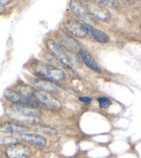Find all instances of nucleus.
Listing matches in <instances>:
<instances>
[{
    "mask_svg": "<svg viewBox=\"0 0 141 158\" xmlns=\"http://www.w3.org/2000/svg\"><path fill=\"white\" fill-rule=\"evenodd\" d=\"M27 69L37 78L59 81L66 78V73L63 70L52 65L46 64L38 59L31 60L27 64Z\"/></svg>",
    "mask_w": 141,
    "mask_h": 158,
    "instance_id": "obj_1",
    "label": "nucleus"
},
{
    "mask_svg": "<svg viewBox=\"0 0 141 158\" xmlns=\"http://www.w3.org/2000/svg\"><path fill=\"white\" fill-rule=\"evenodd\" d=\"M32 104L41 106L51 110H59L62 108V103L55 97L48 93L35 89L32 99Z\"/></svg>",
    "mask_w": 141,
    "mask_h": 158,
    "instance_id": "obj_2",
    "label": "nucleus"
},
{
    "mask_svg": "<svg viewBox=\"0 0 141 158\" xmlns=\"http://www.w3.org/2000/svg\"><path fill=\"white\" fill-rule=\"evenodd\" d=\"M46 45L49 52L63 66L70 70L73 69V64L70 61L69 54L65 52L60 45H59L52 39L47 40Z\"/></svg>",
    "mask_w": 141,
    "mask_h": 158,
    "instance_id": "obj_3",
    "label": "nucleus"
},
{
    "mask_svg": "<svg viewBox=\"0 0 141 158\" xmlns=\"http://www.w3.org/2000/svg\"><path fill=\"white\" fill-rule=\"evenodd\" d=\"M7 111L36 118H39L42 114L41 110L31 104H10L7 108Z\"/></svg>",
    "mask_w": 141,
    "mask_h": 158,
    "instance_id": "obj_4",
    "label": "nucleus"
},
{
    "mask_svg": "<svg viewBox=\"0 0 141 158\" xmlns=\"http://www.w3.org/2000/svg\"><path fill=\"white\" fill-rule=\"evenodd\" d=\"M4 154L7 158H29L32 155V150L26 145L17 143L7 146Z\"/></svg>",
    "mask_w": 141,
    "mask_h": 158,
    "instance_id": "obj_5",
    "label": "nucleus"
},
{
    "mask_svg": "<svg viewBox=\"0 0 141 158\" xmlns=\"http://www.w3.org/2000/svg\"><path fill=\"white\" fill-rule=\"evenodd\" d=\"M29 81L32 85L39 89L40 91H44L48 94H58L59 92V89L58 86H62L60 84H58L56 81H53L44 79L40 78H30Z\"/></svg>",
    "mask_w": 141,
    "mask_h": 158,
    "instance_id": "obj_6",
    "label": "nucleus"
},
{
    "mask_svg": "<svg viewBox=\"0 0 141 158\" xmlns=\"http://www.w3.org/2000/svg\"><path fill=\"white\" fill-rule=\"evenodd\" d=\"M29 129L14 121H5L0 123V133L3 134H24L28 133Z\"/></svg>",
    "mask_w": 141,
    "mask_h": 158,
    "instance_id": "obj_7",
    "label": "nucleus"
},
{
    "mask_svg": "<svg viewBox=\"0 0 141 158\" xmlns=\"http://www.w3.org/2000/svg\"><path fill=\"white\" fill-rule=\"evenodd\" d=\"M64 27L69 33L75 37L85 38L87 35L84 27V24L80 23L76 20H67L64 23Z\"/></svg>",
    "mask_w": 141,
    "mask_h": 158,
    "instance_id": "obj_8",
    "label": "nucleus"
},
{
    "mask_svg": "<svg viewBox=\"0 0 141 158\" xmlns=\"http://www.w3.org/2000/svg\"><path fill=\"white\" fill-rule=\"evenodd\" d=\"M87 10L90 12L92 15L97 18L98 20L106 22L108 21L111 18V13L109 10H107L101 5L96 4H89L87 5Z\"/></svg>",
    "mask_w": 141,
    "mask_h": 158,
    "instance_id": "obj_9",
    "label": "nucleus"
},
{
    "mask_svg": "<svg viewBox=\"0 0 141 158\" xmlns=\"http://www.w3.org/2000/svg\"><path fill=\"white\" fill-rule=\"evenodd\" d=\"M59 42L62 47L66 49L69 52L74 53L75 52H79L81 45L78 40L69 34H63L59 38Z\"/></svg>",
    "mask_w": 141,
    "mask_h": 158,
    "instance_id": "obj_10",
    "label": "nucleus"
},
{
    "mask_svg": "<svg viewBox=\"0 0 141 158\" xmlns=\"http://www.w3.org/2000/svg\"><path fill=\"white\" fill-rule=\"evenodd\" d=\"M84 27L86 34L90 36L91 39L100 43H107L109 41V37L108 35L101 30L94 28L89 24H84Z\"/></svg>",
    "mask_w": 141,
    "mask_h": 158,
    "instance_id": "obj_11",
    "label": "nucleus"
},
{
    "mask_svg": "<svg viewBox=\"0 0 141 158\" xmlns=\"http://www.w3.org/2000/svg\"><path fill=\"white\" fill-rule=\"evenodd\" d=\"M13 89L17 91L21 97H23L29 104L33 105L32 104V99H33V95L35 91V88L21 81V82L17 84L15 89Z\"/></svg>",
    "mask_w": 141,
    "mask_h": 158,
    "instance_id": "obj_12",
    "label": "nucleus"
},
{
    "mask_svg": "<svg viewBox=\"0 0 141 158\" xmlns=\"http://www.w3.org/2000/svg\"><path fill=\"white\" fill-rule=\"evenodd\" d=\"M19 140L27 141V142L35 144L40 146H46L47 144V140L43 136L35 134V133H24L17 136Z\"/></svg>",
    "mask_w": 141,
    "mask_h": 158,
    "instance_id": "obj_13",
    "label": "nucleus"
},
{
    "mask_svg": "<svg viewBox=\"0 0 141 158\" xmlns=\"http://www.w3.org/2000/svg\"><path fill=\"white\" fill-rule=\"evenodd\" d=\"M78 53L80 54L84 64L86 65V67H88L92 71L97 73H101V69H100V68L97 64V63L93 58V56L91 55L90 53L88 52L86 50H84L83 48H81L79 52H78Z\"/></svg>",
    "mask_w": 141,
    "mask_h": 158,
    "instance_id": "obj_14",
    "label": "nucleus"
},
{
    "mask_svg": "<svg viewBox=\"0 0 141 158\" xmlns=\"http://www.w3.org/2000/svg\"><path fill=\"white\" fill-rule=\"evenodd\" d=\"M6 116L13 121H17L24 124L37 125V123H39L40 122L39 118H36V117L25 116L21 115V114L9 112V111H6Z\"/></svg>",
    "mask_w": 141,
    "mask_h": 158,
    "instance_id": "obj_15",
    "label": "nucleus"
},
{
    "mask_svg": "<svg viewBox=\"0 0 141 158\" xmlns=\"http://www.w3.org/2000/svg\"><path fill=\"white\" fill-rule=\"evenodd\" d=\"M4 96L11 104H29L17 91L11 88H8L4 92Z\"/></svg>",
    "mask_w": 141,
    "mask_h": 158,
    "instance_id": "obj_16",
    "label": "nucleus"
},
{
    "mask_svg": "<svg viewBox=\"0 0 141 158\" xmlns=\"http://www.w3.org/2000/svg\"><path fill=\"white\" fill-rule=\"evenodd\" d=\"M70 7H71L73 10H74V11L76 13L77 15L79 16L81 19H82L83 20L86 21L87 23H93L91 18L87 14V13H86L85 9H84L80 4H78L77 2H70Z\"/></svg>",
    "mask_w": 141,
    "mask_h": 158,
    "instance_id": "obj_17",
    "label": "nucleus"
},
{
    "mask_svg": "<svg viewBox=\"0 0 141 158\" xmlns=\"http://www.w3.org/2000/svg\"><path fill=\"white\" fill-rule=\"evenodd\" d=\"M17 143H20L17 137L8 135H0V146H9Z\"/></svg>",
    "mask_w": 141,
    "mask_h": 158,
    "instance_id": "obj_18",
    "label": "nucleus"
},
{
    "mask_svg": "<svg viewBox=\"0 0 141 158\" xmlns=\"http://www.w3.org/2000/svg\"><path fill=\"white\" fill-rule=\"evenodd\" d=\"M35 131L42 132L43 134H47L50 135H55L58 134V131L53 127L48 126H42V125H36L34 127Z\"/></svg>",
    "mask_w": 141,
    "mask_h": 158,
    "instance_id": "obj_19",
    "label": "nucleus"
},
{
    "mask_svg": "<svg viewBox=\"0 0 141 158\" xmlns=\"http://www.w3.org/2000/svg\"><path fill=\"white\" fill-rule=\"evenodd\" d=\"M97 102L99 103V106L102 109H107L109 107L112 105V102L109 98L105 96H100L97 98Z\"/></svg>",
    "mask_w": 141,
    "mask_h": 158,
    "instance_id": "obj_20",
    "label": "nucleus"
},
{
    "mask_svg": "<svg viewBox=\"0 0 141 158\" xmlns=\"http://www.w3.org/2000/svg\"><path fill=\"white\" fill-rule=\"evenodd\" d=\"M96 2L100 4L105 5V6L112 8H117L119 6V3L116 1H106V0H104V1H96Z\"/></svg>",
    "mask_w": 141,
    "mask_h": 158,
    "instance_id": "obj_21",
    "label": "nucleus"
},
{
    "mask_svg": "<svg viewBox=\"0 0 141 158\" xmlns=\"http://www.w3.org/2000/svg\"><path fill=\"white\" fill-rule=\"evenodd\" d=\"M79 100L80 102H82L86 104H90L91 102L93 101V98H91L90 97H86V96H82L79 97Z\"/></svg>",
    "mask_w": 141,
    "mask_h": 158,
    "instance_id": "obj_22",
    "label": "nucleus"
},
{
    "mask_svg": "<svg viewBox=\"0 0 141 158\" xmlns=\"http://www.w3.org/2000/svg\"><path fill=\"white\" fill-rule=\"evenodd\" d=\"M10 1H7V0H0V6H4L5 5L9 4L10 3Z\"/></svg>",
    "mask_w": 141,
    "mask_h": 158,
    "instance_id": "obj_23",
    "label": "nucleus"
},
{
    "mask_svg": "<svg viewBox=\"0 0 141 158\" xmlns=\"http://www.w3.org/2000/svg\"><path fill=\"white\" fill-rule=\"evenodd\" d=\"M6 11V9L3 6H0V15H2L4 12Z\"/></svg>",
    "mask_w": 141,
    "mask_h": 158,
    "instance_id": "obj_24",
    "label": "nucleus"
},
{
    "mask_svg": "<svg viewBox=\"0 0 141 158\" xmlns=\"http://www.w3.org/2000/svg\"><path fill=\"white\" fill-rule=\"evenodd\" d=\"M0 157H2V152H1V151H0Z\"/></svg>",
    "mask_w": 141,
    "mask_h": 158,
    "instance_id": "obj_25",
    "label": "nucleus"
},
{
    "mask_svg": "<svg viewBox=\"0 0 141 158\" xmlns=\"http://www.w3.org/2000/svg\"><path fill=\"white\" fill-rule=\"evenodd\" d=\"M0 158H2V157H0Z\"/></svg>",
    "mask_w": 141,
    "mask_h": 158,
    "instance_id": "obj_26",
    "label": "nucleus"
}]
</instances>
